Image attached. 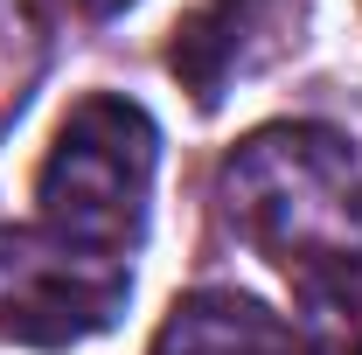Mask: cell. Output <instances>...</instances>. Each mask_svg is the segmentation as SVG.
Returning <instances> with one entry per match:
<instances>
[{"mask_svg":"<svg viewBox=\"0 0 362 355\" xmlns=\"http://www.w3.org/2000/svg\"><path fill=\"white\" fill-rule=\"evenodd\" d=\"M153 161H160V133L133 98L98 91L84 105H70L42 175H35L42 230L84 244V251H105V258H126L146 230Z\"/></svg>","mask_w":362,"mask_h":355,"instance_id":"cell-2","label":"cell"},{"mask_svg":"<svg viewBox=\"0 0 362 355\" xmlns=\"http://www.w3.org/2000/svg\"><path fill=\"white\" fill-rule=\"evenodd\" d=\"M223 216L286 272L362 251V161L327 126H258L223 161Z\"/></svg>","mask_w":362,"mask_h":355,"instance_id":"cell-1","label":"cell"},{"mask_svg":"<svg viewBox=\"0 0 362 355\" xmlns=\"http://www.w3.org/2000/svg\"><path fill=\"white\" fill-rule=\"evenodd\" d=\"M133 300L126 258L84 251L42 223H0V342L77 349L105 334Z\"/></svg>","mask_w":362,"mask_h":355,"instance_id":"cell-3","label":"cell"},{"mask_svg":"<svg viewBox=\"0 0 362 355\" xmlns=\"http://www.w3.org/2000/svg\"><path fill=\"white\" fill-rule=\"evenodd\" d=\"M293 327L307 355H362V251L293 272Z\"/></svg>","mask_w":362,"mask_h":355,"instance_id":"cell-6","label":"cell"},{"mask_svg":"<svg viewBox=\"0 0 362 355\" xmlns=\"http://www.w3.org/2000/svg\"><path fill=\"white\" fill-rule=\"evenodd\" d=\"M84 14H119V7H133V0H77Z\"/></svg>","mask_w":362,"mask_h":355,"instance_id":"cell-7","label":"cell"},{"mask_svg":"<svg viewBox=\"0 0 362 355\" xmlns=\"http://www.w3.org/2000/svg\"><path fill=\"white\" fill-rule=\"evenodd\" d=\"M146 355H300V349H293V327L279 313H265L244 293L209 286V293H188L168 307Z\"/></svg>","mask_w":362,"mask_h":355,"instance_id":"cell-5","label":"cell"},{"mask_svg":"<svg viewBox=\"0 0 362 355\" xmlns=\"http://www.w3.org/2000/svg\"><path fill=\"white\" fill-rule=\"evenodd\" d=\"M293 42H300V0H195L168 42V70L202 112H216L230 84L279 63Z\"/></svg>","mask_w":362,"mask_h":355,"instance_id":"cell-4","label":"cell"}]
</instances>
